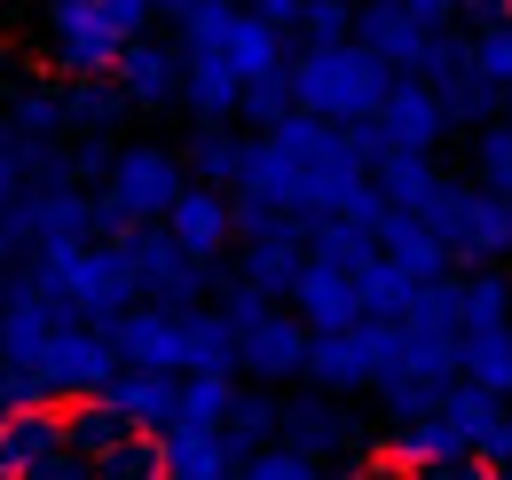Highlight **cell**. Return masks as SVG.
I'll return each instance as SVG.
<instances>
[{"instance_id":"obj_30","label":"cell","mask_w":512,"mask_h":480,"mask_svg":"<svg viewBox=\"0 0 512 480\" xmlns=\"http://www.w3.org/2000/svg\"><path fill=\"white\" fill-rule=\"evenodd\" d=\"M465 56H473V71H481L497 95H512V16H505V24H481Z\"/></svg>"},{"instance_id":"obj_24","label":"cell","mask_w":512,"mask_h":480,"mask_svg":"<svg viewBox=\"0 0 512 480\" xmlns=\"http://www.w3.org/2000/svg\"><path fill=\"white\" fill-rule=\"evenodd\" d=\"M237 410V378H182V410H174V433H221Z\"/></svg>"},{"instance_id":"obj_29","label":"cell","mask_w":512,"mask_h":480,"mask_svg":"<svg viewBox=\"0 0 512 480\" xmlns=\"http://www.w3.org/2000/svg\"><path fill=\"white\" fill-rule=\"evenodd\" d=\"M300 48H339L355 40V0H300Z\"/></svg>"},{"instance_id":"obj_2","label":"cell","mask_w":512,"mask_h":480,"mask_svg":"<svg viewBox=\"0 0 512 480\" xmlns=\"http://www.w3.org/2000/svg\"><path fill=\"white\" fill-rule=\"evenodd\" d=\"M48 300L64 307V315H79V323H119L142 292H134V268H127V244L95 237V244H64V252H32V268H24Z\"/></svg>"},{"instance_id":"obj_41","label":"cell","mask_w":512,"mask_h":480,"mask_svg":"<svg viewBox=\"0 0 512 480\" xmlns=\"http://www.w3.org/2000/svg\"><path fill=\"white\" fill-rule=\"evenodd\" d=\"M489 480H512V465H489Z\"/></svg>"},{"instance_id":"obj_8","label":"cell","mask_w":512,"mask_h":480,"mask_svg":"<svg viewBox=\"0 0 512 480\" xmlns=\"http://www.w3.org/2000/svg\"><path fill=\"white\" fill-rule=\"evenodd\" d=\"M111 378H119L111 331H103V323H79V315H71L64 331L32 355V370H24V386H40L48 402H87V394H103Z\"/></svg>"},{"instance_id":"obj_27","label":"cell","mask_w":512,"mask_h":480,"mask_svg":"<svg viewBox=\"0 0 512 480\" xmlns=\"http://www.w3.org/2000/svg\"><path fill=\"white\" fill-rule=\"evenodd\" d=\"M276 425H284V402H268V394H237V410H229V449L237 457H253V449H268L276 441Z\"/></svg>"},{"instance_id":"obj_34","label":"cell","mask_w":512,"mask_h":480,"mask_svg":"<svg viewBox=\"0 0 512 480\" xmlns=\"http://www.w3.org/2000/svg\"><path fill=\"white\" fill-rule=\"evenodd\" d=\"M103 8L119 16V32H127V40H142V32L158 24V0H103Z\"/></svg>"},{"instance_id":"obj_33","label":"cell","mask_w":512,"mask_h":480,"mask_svg":"<svg viewBox=\"0 0 512 480\" xmlns=\"http://www.w3.org/2000/svg\"><path fill=\"white\" fill-rule=\"evenodd\" d=\"M95 480H158V441L134 433L119 449H103V457H95Z\"/></svg>"},{"instance_id":"obj_38","label":"cell","mask_w":512,"mask_h":480,"mask_svg":"<svg viewBox=\"0 0 512 480\" xmlns=\"http://www.w3.org/2000/svg\"><path fill=\"white\" fill-rule=\"evenodd\" d=\"M457 16H465V24H505L512 0H457Z\"/></svg>"},{"instance_id":"obj_22","label":"cell","mask_w":512,"mask_h":480,"mask_svg":"<svg viewBox=\"0 0 512 480\" xmlns=\"http://www.w3.org/2000/svg\"><path fill=\"white\" fill-rule=\"evenodd\" d=\"M457 378L505 402L512 394V323L505 331H465V339H457Z\"/></svg>"},{"instance_id":"obj_25","label":"cell","mask_w":512,"mask_h":480,"mask_svg":"<svg viewBox=\"0 0 512 480\" xmlns=\"http://www.w3.org/2000/svg\"><path fill=\"white\" fill-rule=\"evenodd\" d=\"M434 95H442V111H449V119H465V126H489V119H497V103H512V95H497V87H489V79L473 71V56L457 63L449 79H434Z\"/></svg>"},{"instance_id":"obj_28","label":"cell","mask_w":512,"mask_h":480,"mask_svg":"<svg viewBox=\"0 0 512 480\" xmlns=\"http://www.w3.org/2000/svg\"><path fill=\"white\" fill-rule=\"evenodd\" d=\"M473 181L497 189V197H512V119L473 126Z\"/></svg>"},{"instance_id":"obj_11","label":"cell","mask_w":512,"mask_h":480,"mask_svg":"<svg viewBox=\"0 0 512 480\" xmlns=\"http://www.w3.org/2000/svg\"><path fill=\"white\" fill-rule=\"evenodd\" d=\"M64 449H79L71 441V410L64 402H24V410H8V425H0V480L48 473Z\"/></svg>"},{"instance_id":"obj_35","label":"cell","mask_w":512,"mask_h":480,"mask_svg":"<svg viewBox=\"0 0 512 480\" xmlns=\"http://www.w3.org/2000/svg\"><path fill=\"white\" fill-rule=\"evenodd\" d=\"M410 480H489V465L481 457H449V465H418Z\"/></svg>"},{"instance_id":"obj_32","label":"cell","mask_w":512,"mask_h":480,"mask_svg":"<svg viewBox=\"0 0 512 480\" xmlns=\"http://www.w3.org/2000/svg\"><path fill=\"white\" fill-rule=\"evenodd\" d=\"M237 119H253L260 134H268V126H284V119H292V63H284L276 79H253V87H245V111H237Z\"/></svg>"},{"instance_id":"obj_12","label":"cell","mask_w":512,"mask_h":480,"mask_svg":"<svg viewBox=\"0 0 512 480\" xmlns=\"http://www.w3.org/2000/svg\"><path fill=\"white\" fill-rule=\"evenodd\" d=\"M371 134H379V150L434 158V142L449 134V111H442V95H434L426 79H394L386 103H379V119H371Z\"/></svg>"},{"instance_id":"obj_1","label":"cell","mask_w":512,"mask_h":480,"mask_svg":"<svg viewBox=\"0 0 512 480\" xmlns=\"http://www.w3.org/2000/svg\"><path fill=\"white\" fill-rule=\"evenodd\" d=\"M394 87V71L379 56H363L355 40L339 48H300L292 56V111L300 119H323V126H371Z\"/></svg>"},{"instance_id":"obj_36","label":"cell","mask_w":512,"mask_h":480,"mask_svg":"<svg viewBox=\"0 0 512 480\" xmlns=\"http://www.w3.org/2000/svg\"><path fill=\"white\" fill-rule=\"evenodd\" d=\"M402 8H410L418 24H434V32H457V24H465V16H457V0H402Z\"/></svg>"},{"instance_id":"obj_18","label":"cell","mask_w":512,"mask_h":480,"mask_svg":"<svg viewBox=\"0 0 512 480\" xmlns=\"http://www.w3.org/2000/svg\"><path fill=\"white\" fill-rule=\"evenodd\" d=\"M237 370V323L221 307H182V378H229Z\"/></svg>"},{"instance_id":"obj_15","label":"cell","mask_w":512,"mask_h":480,"mask_svg":"<svg viewBox=\"0 0 512 480\" xmlns=\"http://www.w3.org/2000/svg\"><path fill=\"white\" fill-rule=\"evenodd\" d=\"M166 237L182 244L190 260H221L229 252V237H237V197L229 189H205V181H190L182 197H174V213H166Z\"/></svg>"},{"instance_id":"obj_7","label":"cell","mask_w":512,"mask_h":480,"mask_svg":"<svg viewBox=\"0 0 512 480\" xmlns=\"http://www.w3.org/2000/svg\"><path fill=\"white\" fill-rule=\"evenodd\" d=\"M221 315L237 323V370H253V378H292V370H308V323L292 315L284 300H260V292H229Z\"/></svg>"},{"instance_id":"obj_23","label":"cell","mask_w":512,"mask_h":480,"mask_svg":"<svg viewBox=\"0 0 512 480\" xmlns=\"http://www.w3.org/2000/svg\"><path fill=\"white\" fill-rule=\"evenodd\" d=\"M512 323V284L497 268H465L457 276V339L465 331H505Z\"/></svg>"},{"instance_id":"obj_13","label":"cell","mask_w":512,"mask_h":480,"mask_svg":"<svg viewBox=\"0 0 512 480\" xmlns=\"http://www.w3.org/2000/svg\"><path fill=\"white\" fill-rule=\"evenodd\" d=\"M308 378H316L323 394L379 386V315L371 323H347V331H316L308 339Z\"/></svg>"},{"instance_id":"obj_9","label":"cell","mask_w":512,"mask_h":480,"mask_svg":"<svg viewBox=\"0 0 512 480\" xmlns=\"http://www.w3.org/2000/svg\"><path fill=\"white\" fill-rule=\"evenodd\" d=\"M0 237L24 244V252H64V244H95L103 221H95V197L71 189V181H40L16 197V213L0 221Z\"/></svg>"},{"instance_id":"obj_17","label":"cell","mask_w":512,"mask_h":480,"mask_svg":"<svg viewBox=\"0 0 512 480\" xmlns=\"http://www.w3.org/2000/svg\"><path fill=\"white\" fill-rule=\"evenodd\" d=\"M111 347H119V370H174V378H182V315L134 300L127 315L111 323Z\"/></svg>"},{"instance_id":"obj_20","label":"cell","mask_w":512,"mask_h":480,"mask_svg":"<svg viewBox=\"0 0 512 480\" xmlns=\"http://www.w3.org/2000/svg\"><path fill=\"white\" fill-rule=\"evenodd\" d=\"M284 449H300V457H331V449H347L355 441V425H347V410L339 402H323V394H308V402H284Z\"/></svg>"},{"instance_id":"obj_37","label":"cell","mask_w":512,"mask_h":480,"mask_svg":"<svg viewBox=\"0 0 512 480\" xmlns=\"http://www.w3.org/2000/svg\"><path fill=\"white\" fill-rule=\"evenodd\" d=\"M245 8H253L260 24H276V32H292V24H300V0H245Z\"/></svg>"},{"instance_id":"obj_19","label":"cell","mask_w":512,"mask_h":480,"mask_svg":"<svg viewBox=\"0 0 512 480\" xmlns=\"http://www.w3.org/2000/svg\"><path fill=\"white\" fill-rule=\"evenodd\" d=\"M237 449L229 433H166L158 441V480H237Z\"/></svg>"},{"instance_id":"obj_5","label":"cell","mask_w":512,"mask_h":480,"mask_svg":"<svg viewBox=\"0 0 512 480\" xmlns=\"http://www.w3.org/2000/svg\"><path fill=\"white\" fill-rule=\"evenodd\" d=\"M426 237L442 244L449 260H497V252H512V197H497V189H481V181H434V197L410 213Z\"/></svg>"},{"instance_id":"obj_4","label":"cell","mask_w":512,"mask_h":480,"mask_svg":"<svg viewBox=\"0 0 512 480\" xmlns=\"http://www.w3.org/2000/svg\"><path fill=\"white\" fill-rule=\"evenodd\" d=\"M32 40H40V63H48L56 79H71V87L111 79L119 56H127V32H119V16H111L103 0H40Z\"/></svg>"},{"instance_id":"obj_21","label":"cell","mask_w":512,"mask_h":480,"mask_svg":"<svg viewBox=\"0 0 512 480\" xmlns=\"http://www.w3.org/2000/svg\"><path fill=\"white\" fill-rule=\"evenodd\" d=\"M245 158H253V142L245 134H229V126H197V142H190V181H205V189H229L237 197V181H245Z\"/></svg>"},{"instance_id":"obj_3","label":"cell","mask_w":512,"mask_h":480,"mask_svg":"<svg viewBox=\"0 0 512 480\" xmlns=\"http://www.w3.org/2000/svg\"><path fill=\"white\" fill-rule=\"evenodd\" d=\"M182 189H190V166H182L174 150L127 142V150L111 158L103 189H95V221H103V237H111V244L134 237V229H166V213H174Z\"/></svg>"},{"instance_id":"obj_6","label":"cell","mask_w":512,"mask_h":480,"mask_svg":"<svg viewBox=\"0 0 512 480\" xmlns=\"http://www.w3.org/2000/svg\"><path fill=\"white\" fill-rule=\"evenodd\" d=\"M355 48L363 56H379L394 79H449L457 63H465V48H457V32H434V24H418L402 0H363L355 8Z\"/></svg>"},{"instance_id":"obj_40","label":"cell","mask_w":512,"mask_h":480,"mask_svg":"<svg viewBox=\"0 0 512 480\" xmlns=\"http://www.w3.org/2000/svg\"><path fill=\"white\" fill-rule=\"evenodd\" d=\"M355 480H410V473H402V465H363Z\"/></svg>"},{"instance_id":"obj_26","label":"cell","mask_w":512,"mask_h":480,"mask_svg":"<svg viewBox=\"0 0 512 480\" xmlns=\"http://www.w3.org/2000/svg\"><path fill=\"white\" fill-rule=\"evenodd\" d=\"M119 111H127V95H119L111 79L64 87V119H71V134H111V126H119Z\"/></svg>"},{"instance_id":"obj_16","label":"cell","mask_w":512,"mask_h":480,"mask_svg":"<svg viewBox=\"0 0 512 480\" xmlns=\"http://www.w3.org/2000/svg\"><path fill=\"white\" fill-rule=\"evenodd\" d=\"M111 87L127 95V111H166V103H182V48H174V40H150V32L127 40Z\"/></svg>"},{"instance_id":"obj_14","label":"cell","mask_w":512,"mask_h":480,"mask_svg":"<svg viewBox=\"0 0 512 480\" xmlns=\"http://www.w3.org/2000/svg\"><path fill=\"white\" fill-rule=\"evenodd\" d=\"M103 410L127 425V433L166 441V433H174V410H182V378H174V370H119V378L103 386Z\"/></svg>"},{"instance_id":"obj_39","label":"cell","mask_w":512,"mask_h":480,"mask_svg":"<svg viewBox=\"0 0 512 480\" xmlns=\"http://www.w3.org/2000/svg\"><path fill=\"white\" fill-rule=\"evenodd\" d=\"M8 292H16V244L0 237V307H8Z\"/></svg>"},{"instance_id":"obj_31","label":"cell","mask_w":512,"mask_h":480,"mask_svg":"<svg viewBox=\"0 0 512 480\" xmlns=\"http://www.w3.org/2000/svg\"><path fill=\"white\" fill-rule=\"evenodd\" d=\"M237 480H323V465L300 457V449H284V441H268V449H253V457L237 465Z\"/></svg>"},{"instance_id":"obj_10","label":"cell","mask_w":512,"mask_h":480,"mask_svg":"<svg viewBox=\"0 0 512 480\" xmlns=\"http://www.w3.org/2000/svg\"><path fill=\"white\" fill-rule=\"evenodd\" d=\"M127 244V268H134V292L150 307H205V284H213V268L205 260H190L182 244L166 237V229H134V237H119Z\"/></svg>"}]
</instances>
